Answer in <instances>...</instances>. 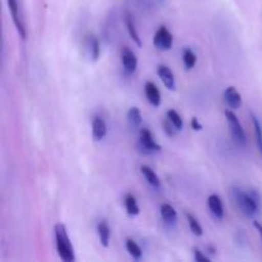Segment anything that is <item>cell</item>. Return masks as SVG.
<instances>
[{
	"label": "cell",
	"mask_w": 262,
	"mask_h": 262,
	"mask_svg": "<svg viewBox=\"0 0 262 262\" xmlns=\"http://www.w3.org/2000/svg\"><path fill=\"white\" fill-rule=\"evenodd\" d=\"M166 118L170 120L171 124L177 128V130H181L182 128H183V119H182V117L179 115V113L177 112V110L174 109L168 110V113H166Z\"/></svg>",
	"instance_id": "obj_24"
},
{
	"label": "cell",
	"mask_w": 262,
	"mask_h": 262,
	"mask_svg": "<svg viewBox=\"0 0 262 262\" xmlns=\"http://www.w3.org/2000/svg\"><path fill=\"white\" fill-rule=\"evenodd\" d=\"M124 206L127 210V214L129 216H137L140 214V206L137 204V200L133 194L127 193L124 196Z\"/></svg>",
	"instance_id": "obj_19"
},
{
	"label": "cell",
	"mask_w": 262,
	"mask_h": 262,
	"mask_svg": "<svg viewBox=\"0 0 262 262\" xmlns=\"http://www.w3.org/2000/svg\"><path fill=\"white\" fill-rule=\"evenodd\" d=\"M96 230H97V235H99L100 243H101L102 247H109L112 230H110V227L109 224H107L106 220H101V222L97 224Z\"/></svg>",
	"instance_id": "obj_14"
},
{
	"label": "cell",
	"mask_w": 262,
	"mask_h": 262,
	"mask_svg": "<svg viewBox=\"0 0 262 262\" xmlns=\"http://www.w3.org/2000/svg\"><path fill=\"white\" fill-rule=\"evenodd\" d=\"M232 192L238 207L246 216L253 217L256 214H258L261 209V197L257 191L241 189L238 187H234Z\"/></svg>",
	"instance_id": "obj_1"
},
{
	"label": "cell",
	"mask_w": 262,
	"mask_h": 262,
	"mask_svg": "<svg viewBox=\"0 0 262 262\" xmlns=\"http://www.w3.org/2000/svg\"><path fill=\"white\" fill-rule=\"evenodd\" d=\"M197 63V56L189 48H186L183 50V64L187 69H192Z\"/></svg>",
	"instance_id": "obj_23"
},
{
	"label": "cell",
	"mask_w": 262,
	"mask_h": 262,
	"mask_svg": "<svg viewBox=\"0 0 262 262\" xmlns=\"http://www.w3.org/2000/svg\"><path fill=\"white\" fill-rule=\"evenodd\" d=\"M86 46L87 50H89L90 58L91 60L97 61L100 58V53H101V48H100V41L99 38L96 37L95 35L90 33V35L86 36Z\"/></svg>",
	"instance_id": "obj_12"
},
{
	"label": "cell",
	"mask_w": 262,
	"mask_h": 262,
	"mask_svg": "<svg viewBox=\"0 0 262 262\" xmlns=\"http://www.w3.org/2000/svg\"><path fill=\"white\" fill-rule=\"evenodd\" d=\"M107 133V125L106 122H105L104 118L96 117L92 120V137H94L95 141H101L102 138H105Z\"/></svg>",
	"instance_id": "obj_9"
},
{
	"label": "cell",
	"mask_w": 262,
	"mask_h": 262,
	"mask_svg": "<svg viewBox=\"0 0 262 262\" xmlns=\"http://www.w3.org/2000/svg\"><path fill=\"white\" fill-rule=\"evenodd\" d=\"M124 22H125V27H127V31H128V33H129L130 38H132V40L135 41L138 46L142 45V41H141L140 35H138V32H137V28H136L135 20H133L132 14H130L129 12L125 13Z\"/></svg>",
	"instance_id": "obj_17"
},
{
	"label": "cell",
	"mask_w": 262,
	"mask_h": 262,
	"mask_svg": "<svg viewBox=\"0 0 262 262\" xmlns=\"http://www.w3.org/2000/svg\"><path fill=\"white\" fill-rule=\"evenodd\" d=\"M207 206H209L210 211L217 219H223L224 217V206H223V201L217 194H211L207 199Z\"/></svg>",
	"instance_id": "obj_13"
},
{
	"label": "cell",
	"mask_w": 262,
	"mask_h": 262,
	"mask_svg": "<svg viewBox=\"0 0 262 262\" xmlns=\"http://www.w3.org/2000/svg\"><path fill=\"white\" fill-rule=\"evenodd\" d=\"M173 35L165 26H160L154 35V45L159 50H170L173 46Z\"/></svg>",
	"instance_id": "obj_5"
},
{
	"label": "cell",
	"mask_w": 262,
	"mask_h": 262,
	"mask_svg": "<svg viewBox=\"0 0 262 262\" xmlns=\"http://www.w3.org/2000/svg\"><path fill=\"white\" fill-rule=\"evenodd\" d=\"M225 117H227L233 140H234L238 145L245 146L246 143H247V137H246L245 129H243L242 124H241L239 119H238V117L235 115V113L232 112V110H225Z\"/></svg>",
	"instance_id": "obj_4"
},
{
	"label": "cell",
	"mask_w": 262,
	"mask_h": 262,
	"mask_svg": "<svg viewBox=\"0 0 262 262\" xmlns=\"http://www.w3.org/2000/svg\"><path fill=\"white\" fill-rule=\"evenodd\" d=\"M224 99L227 101V104L229 105L230 109L237 110L242 106V96H241V94L238 92V90L235 87L230 86L225 90Z\"/></svg>",
	"instance_id": "obj_8"
},
{
	"label": "cell",
	"mask_w": 262,
	"mask_h": 262,
	"mask_svg": "<svg viewBox=\"0 0 262 262\" xmlns=\"http://www.w3.org/2000/svg\"><path fill=\"white\" fill-rule=\"evenodd\" d=\"M8 8H9L10 15H12V19L14 22L15 27H17L18 32H19L20 37H26V30L23 27V23L19 18V7H18V0H8Z\"/></svg>",
	"instance_id": "obj_7"
},
{
	"label": "cell",
	"mask_w": 262,
	"mask_h": 262,
	"mask_svg": "<svg viewBox=\"0 0 262 262\" xmlns=\"http://www.w3.org/2000/svg\"><path fill=\"white\" fill-rule=\"evenodd\" d=\"M158 74H159V77H160L161 81H163L164 86H165L166 89L168 90L176 89V77H174L173 72H171V69L169 68V67L164 66V64L159 66L158 67Z\"/></svg>",
	"instance_id": "obj_10"
},
{
	"label": "cell",
	"mask_w": 262,
	"mask_h": 262,
	"mask_svg": "<svg viewBox=\"0 0 262 262\" xmlns=\"http://www.w3.org/2000/svg\"><path fill=\"white\" fill-rule=\"evenodd\" d=\"M54 232H55V246L59 257L66 262H73L76 260V256H74L73 245L67 232V227L63 223H58L55 224Z\"/></svg>",
	"instance_id": "obj_2"
},
{
	"label": "cell",
	"mask_w": 262,
	"mask_h": 262,
	"mask_svg": "<svg viewBox=\"0 0 262 262\" xmlns=\"http://www.w3.org/2000/svg\"><path fill=\"white\" fill-rule=\"evenodd\" d=\"M186 216H187V222H188L191 232L193 233L194 235H197V237H202V235H204V229H202V227H201V224L199 223V220H197L193 215L189 214V212H187Z\"/></svg>",
	"instance_id": "obj_22"
},
{
	"label": "cell",
	"mask_w": 262,
	"mask_h": 262,
	"mask_svg": "<svg viewBox=\"0 0 262 262\" xmlns=\"http://www.w3.org/2000/svg\"><path fill=\"white\" fill-rule=\"evenodd\" d=\"M120 58H122V64L123 69L127 74H133L137 69L138 66V59L136 56V54L130 50L128 46H124L122 49V53H120Z\"/></svg>",
	"instance_id": "obj_6"
},
{
	"label": "cell",
	"mask_w": 262,
	"mask_h": 262,
	"mask_svg": "<svg viewBox=\"0 0 262 262\" xmlns=\"http://www.w3.org/2000/svg\"><path fill=\"white\" fill-rule=\"evenodd\" d=\"M127 119H128V124L132 129H136L141 125L142 123V114H141V110L138 107L133 106L128 110L127 113Z\"/></svg>",
	"instance_id": "obj_18"
},
{
	"label": "cell",
	"mask_w": 262,
	"mask_h": 262,
	"mask_svg": "<svg viewBox=\"0 0 262 262\" xmlns=\"http://www.w3.org/2000/svg\"><path fill=\"white\" fill-rule=\"evenodd\" d=\"M141 173H142V176L145 177V179L151 187H154V188H160L161 181L158 174L154 171V169H151L147 165H142L141 166Z\"/></svg>",
	"instance_id": "obj_16"
},
{
	"label": "cell",
	"mask_w": 262,
	"mask_h": 262,
	"mask_svg": "<svg viewBox=\"0 0 262 262\" xmlns=\"http://www.w3.org/2000/svg\"><path fill=\"white\" fill-rule=\"evenodd\" d=\"M191 127H192V129L193 130H202V124L201 123H200V120L197 119V118H192V120H191Z\"/></svg>",
	"instance_id": "obj_27"
},
{
	"label": "cell",
	"mask_w": 262,
	"mask_h": 262,
	"mask_svg": "<svg viewBox=\"0 0 262 262\" xmlns=\"http://www.w3.org/2000/svg\"><path fill=\"white\" fill-rule=\"evenodd\" d=\"M193 256H194V260L199 261V262H210V257H207L205 253H202L199 248H193Z\"/></svg>",
	"instance_id": "obj_26"
},
{
	"label": "cell",
	"mask_w": 262,
	"mask_h": 262,
	"mask_svg": "<svg viewBox=\"0 0 262 262\" xmlns=\"http://www.w3.org/2000/svg\"><path fill=\"white\" fill-rule=\"evenodd\" d=\"M125 248H127L128 253H129L135 260H141V258H142V248H141L135 241L130 239V238H128V239L125 241Z\"/></svg>",
	"instance_id": "obj_21"
},
{
	"label": "cell",
	"mask_w": 262,
	"mask_h": 262,
	"mask_svg": "<svg viewBox=\"0 0 262 262\" xmlns=\"http://www.w3.org/2000/svg\"><path fill=\"white\" fill-rule=\"evenodd\" d=\"M253 227L256 228V230L258 232V234H260L261 241H262V224L260 222H257V220H255V222H253Z\"/></svg>",
	"instance_id": "obj_28"
},
{
	"label": "cell",
	"mask_w": 262,
	"mask_h": 262,
	"mask_svg": "<svg viewBox=\"0 0 262 262\" xmlns=\"http://www.w3.org/2000/svg\"><path fill=\"white\" fill-rule=\"evenodd\" d=\"M251 119H252V124H253V129H255V137H256V145H257L258 151L262 155V127L261 123L258 120V118L256 117L253 113H251Z\"/></svg>",
	"instance_id": "obj_20"
},
{
	"label": "cell",
	"mask_w": 262,
	"mask_h": 262,
	"mask_svg": "<svg viewBox=\"0 0 262 262\" xmlns=\"http://www.w3.org/2000/svg\"><path fill=\"white\" fill-rule=\"evenodd\" d=\"M163 128H164V130H165L166 135L170 136V137L171 136H174V133H176V130H177V128L171 124V122L168 119V118H166L165 120H163Z\"/></svg>",
	"instance_id": "obj_25"
},
{
	"label": "cell",
	"mask_w": 262,
	"mask_h": 262,
	"mask_svg": "<svg viewBox=\"0 0 262 262\" xmlns=\"http://www.w3.org/2000/svg\"><path fill=\"white\" fill-rule=\"evenodd\" d=\"M209 251H210L209 253H215V252H216V250H215L214 247H211V246H209Z\"/></svg>",
	"instance_id": "obj_29"
},
{
	"label": "cell",
	"mask_w": 262,
	"mask_h": 262,
	"mask_svg": "<svg viewBox=\"0 0 262 262\" xmlns=\"http://www.w3.org/2000/svg\"><path fill=\"white\" fill-rule=\"evenodd\" d=\"M138 150L145 155H152L161 151V146L154 138L152 133L147 128H142L140 130V138H138Z\"/></svg>",
	"instance_id": "obj_3"
},
{
	"label": "cell",
	"mask_w": 262,
	"mask_h": 262,
	"mask_svg": "<svg viewBox=\"0 0 262 262\" xmlns=\"http://www.w3.org/2000/svg\"><path fill=\"white\" fill-rule=\"evenodd\" d=\"M160 215H161V219H163L166 224H176L177 220H178V214H177V210L169 204L161 205Z\"/></svg>",
	"instance_id": "obj_15"
},
{
	"label": "cell",
	"mask_w": 262,
	"mask_h": 262,
	"mask_svg": "<svg viewBox=\"0 0 262 262\" xmlns=\"http://www.w3.org/2000/svg\"><path fill=\"white\" fill-rule=\"evenodd\" d=\"M145 95L147 97V101L152 106H159L161 102V94L159 91L158 86L154 82L148 81L145 83Z\"/></svg>",
	"instance_id": "obj_11"
}]
</instances>
